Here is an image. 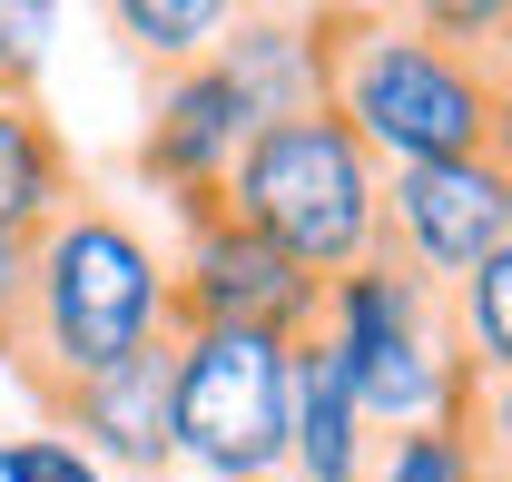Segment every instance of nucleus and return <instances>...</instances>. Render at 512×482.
<instances>
[{
  "mask_svg": "<svg viewBox=\"0 0 512 482\" xmlns=\"http://www.w3.org/2000/svg\"><path fill=\"white\" fill-rule=\"evenodd\" d=\"M444 325L453 345H463V364H483V374H512V237L463 276L444 296Z\"/></svg>",
  "mask_w": 512,
  "mask_h": 482,
  "instance_id": "obj_13",
  "label": "nucleus"
},
{
  "mask_svg": "<svg viewBox=\"0 0 512 482\" xmlns=\"http://www.w3.org/2000/svg\"><path fill=\"white\" fill-rule=\"evenodd\" d=\"M316 40H325V119H345V138L384 178L434 168V158H483L503 79L453 60L414 10H316Z\"/></svg>",
  "mask_w": 512,
  "mask_h": 482,
  "instance_id": "obj_2",
  "label": "nucleus"
},
{
  "mask_svg": "<svg viewBox=\"0 0 512 482\" xmlns=\"http://www.w3.org/2000/svg\"><path fill=\"white\" fill-rule=\"evenodd\" d=\"M316 345L345 374L355 414L375 423V433L434 423L453 404V374H463V345H453V325H444V286H424L404 256H375V266H355V276L325 286Z\"/></svg>",
  "mask_w": 512,
  "mask_h": 482,
  "instance_id": "obj_4",
  "label": "nucleus"
},
{
  "mask_svg": "<svg viewBox=\"0 0 512 482\" xmlns=\"http://www.w3.org/2000/svg\"><path fill=\"white\" fill-rule=\"evenodd\" d=\"M0 482H109L69 433H20V443H0Z\"/></svg>",
  "mask_w": 512,
  "mask_h": 482,
  "instance_id": "obj_18",
  "label": "nucleus"
},
{
  "mask_svg": "<svg viewBox=\"0 0 512 482\" xmlns=\"http://www.w3.org/2000/svg\"><path fill=\"white\" fill-rule=\"evenodd\" d=\"M168 404H178V335L168 345H148V355L109 364L99 384H79L50 404V423L79 433V453H109L128 473H168L178 453H168Z\"/></svg>",
  "mask_w": 512,
  "mask_h": 482,
  "instance_id": "obj_9",
  "label": "nucleus"
},
{
  "mask_svg": "<svg viewBox=\"0 0 512 482\" xmlns=\"http://www.w3.org/2000/svg\"><path fill=\"white\" fill-rule=\"evenodd\" d=\"M207 60L237 79L256 128H286V119H316L325 109V40H316V10H227V40Z\"/></svg>",
  "mask_w": 512,
  "mask_h": 482,
  "instance_id": "obj_10",
  "label": "nucleus"
},
{
  "mask_svg": "<svg viewBox=\"0 0 512 482\" xmlns=\"http://www.w3.org/2000/svg\"><path fill=\"white\" fill-rule=\"evenodd\" d=\"M365 482H483V473H473L463 433L434 414V423H404V433H384V443H375V473H365Z\"/></svg>",
  "mask_w": 512,
  "mask_h": 482,
  "instance_id": "obj_17",
  "label": "nucleus"
},
{
  "mask_svg": "<svg viewBox=\"0 0 512 482\" xmlns=\"http://www.w3.org/2000/svg\"><path fill=\"white\" fill-rule=\"evenodd\" d=\"M444 423L463 433V453H473V473H483V482H512V374L463 364V374H453Z\"/></svg>",
  "mask_w": 512,
  "mask_h": 482,
  "instance_id": "obj_15",
  "label": "nucleus"
},
{
  "mask_svg": "<svg viewBox=\"0 0 512 482\" xmlns=\"http://www.w3.org/2000/svg\"><path fill=\"white\" fill-rule=\"evenodd\" d=\"M178 217H188V246L168 256V305H178V325H207V335H276V345H306V335H316L325 286L286 246H266L227 197L178 207Z\"/></svg>",
  "mask_w": 512,
  "mask_h": 482,
  "instance_id": "obj_6",
  "label": "nucleus"
},
{
  "mask_svg": "<svg viewBox=\"0 0 512 482\" xmlns=\"http://www.w3.org/2000/svg\"><path fill=\"white\" fill-rule=\"evenodd\" d=\"M247 138H256V119H247L237 79H227L217 60L158 69V89H148V128H138V178H158L178 207H207V197H227Z\"/></svg>",
  "mask_w": 512,
  "mask_h": 482,
  "instance_id": "obj_8",
  "label": "nucleus"
},
{
  "mask_svg": "<svg viewBox=\"0 0 512 482\" xmlns=\"http://www.w3.org/2000/svg\"><path fill=\"white\" fill-rule=\"evenodd\" d=\"M286 433H296V345L178 325L168 453H188L217 482H286Z\"/></svg>",
  "mask_w": 512,
  "mask_h": 482,
  "instance_id": "obj_5",
  "label": "nucleus"
},
{
  "mask_svg": "<svg viewBox=\"0 0 512 482\" xmlns=\"http://www.w3.org/2000/svg\"><path fill=\"white\" fill-rule=\"evenodd\" d=\"M512 237V178L493 158H434L384 178V256H404L424 286H463Z\"/></svg>",
  "mask_w": 512,
  "mask_h": 482,
  "instance_id": "obj_7",
  "label": "nucleus"
},
{
  "mask_svg": "<svg viewBox=\"0 0 512 482\" xmlns=\"http://www.w3.org/2000/svg\"><path fill=\"white\" fill-rule=\"evenodd\" d=\"M69 197H89V187H79V168H69L50 109H40L30 89H0V227L40 237Z\"/></svg>",
  "mask_w": 512,
  "mask_h": 482,
  "instance_id": "obj_12",
  "label": "nucleus"
},
{
  "mask_svg": "<svg viewBox=\"0 0 512 482\" xmlns=\"http://www.w3.org/2000/svg\"><path fill=\"white\" fill-rule=\"evenodd\" d=\"M375 423L355 414L345 374L325 364V345H296V433H286V482H365L375 473Z\"/></svg>",
  "mask_w": 512,
  "mask_h": 482,
  "instance_id": "obj_11",
  "label": "nucleus"
},
{
  "mask_svg": "<svg viewBox=\"0 0 512 482\" xmlns=\"http://www.w3.org/2000/svg\"><path fill=\"white\" fill-rule=\"evenodd\" d=\"M178 335V305H168V256L158 237L119 217L109 197H69L60 217L30 237V296H20V335H10V374L60 404L79 384H99L109 364L148 355Z\"/></svg>",
  "mask_w": 512,
  "mask_h": 482,
  "instance_id": "obj_1",
  "label": "nucleus"
},
{
  "mask_svg": "<svg viewBox=\"0 0 512 482\" xmlns=\"http://www.w3.org/2000/svg\"><path fill=\"white\" fill-rule=\"evenodd\" d=\"M414 20L444 40L453 60H473L483 79H512V0H434Z\"/></svg>",
  "mask_w": 512,
  "mask_h": 482,
  "instance_id": "obj_16",
  "label": "nucleus"
},
{
  "mask_svg": "<svg viewBox=\"0 0 512 482\" xmlns=\"http://www.w3.org/2000/svg\"><path fill=\"white\" fill-rule=\"evenodd\" d=\"M227 207L266 246H286L316 286H335V276H355V266L384 256V168L325 109L286 119V128H256L237 178H227Z\"/></svg>",
  "mask_w": 512,
  "mask_h": 482,
  "instance_id": "obj_3",
  "label": "nucleus"
},
{
  "mask_svg": "<svg viewBox=\"0 0 512 482\" xmlns=\"http://www.w3.org/2000/svg\"><path fill=\"white\" fill-rule=\"evenodd\" d=\"M20 296H30V237L0 227V355H10V335H20Z\"/></svg>",
  "mask_w": 512,
  "mask_h": 482,
  "instance_id": "obj_19",
  "label": "nucleus"
},
{
  "mask_svg": "<svg viewBox=\"0 0 512 482\" xmlns=\"http://www.w3.org/2000/svg\"><path fill=\"white\" fill-rule=\"evenodd\" d=\"M109 30H119L138 60L188 69V60H207V50L227 40V10H217V0H119V10H109Z\"/></svg>",
  "mask_w": 512,
  "mask_h": 482,
  "instance_id": "obj_14",
  "label": "nucleus"
},
{
  "mask_svg": "<svg viewBox=\"0 0 512 482\" xmlns=\"http://www.w3.org/2000/svg\"><path fill=\"white\" fill-rule=\"evenodd\" d=\"M483 158L512 178V79H503V99H493V128H483Z\"/></svg>",
  "mask_w": 512,
  "mask_h": 482,
  "instance_id": "obj_20",
  "label": "nucleus"
}]
</instances>
